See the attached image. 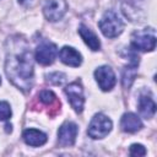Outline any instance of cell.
<instances>
[{"mask_svg": "<svg viewBox=\"0 0 157 157\" xmlns=\"http://www.w3.org/2000/svg\"><path fill=\"white\" fill-rule=\"evenodd\" d=\"M5 52L6 76L17 88L28 92L33 86V58L27 39L20 34L10 37Z\"/></svg>", "mask_w": 157, "mask_h": 157, "instance_id": "cell-1", "label": "cell"}, {"mask_svg": "<svg viewBox=\"0 0 157 157\" xmlns=\"http://www.w3.org/2000/svg\"><path fill=\"white\" fill-rule=\"evenodd\" d=\"M99 29L107 38H115L118 37L123 29H124V23L120 20V17L112 10H108L104 12L103 17L99 21Z\"/></svg>", "mask_w": 157, "mask_h": 157, "instance_id": "cell-2", "label": "cell"}, {"mask_svg": "<svg viewBox=\"0 0 157 157\" xmlns=\"http://www.w3.org/2000/svg\"><path fill=\"white\" fill-rule=\"evenodd\" d=\"M131 47L141 52H152L156 47V32L153 28L136 31L131 36Z\"/></svg>", "mask_w": 157, "mask_h": 157, "instance_id": "cell-3", "label": "cell"}, {"mask_svg": "<svg viewBox=\"0 0 157 157\" xmlns=\"http://www.w3.org/2000/svg\"><path fill=\"white\" fill-rule=\"evenodd\" d=\"M112 126H113L112 120L104 114L98 113L92 118L88 125L87 134L92 139H103L109 134V131L112 130Z\"/></svg>", "mask_w": 157, "mask_h": 157, "instance_id": "cell-4", "label": "cell"}, {"mask_svg": "<svg viewBox=\"0 0 157 157\" xmlns=\"http://www.w3.org/2000/svg\"><path fill=\"white\" fill-rule=\"evenodd\" d=\"M65 94L67 96V99L74 108L76 113H81L83 110L85 104V97H83V90L80 82H71L65 87Z\"/></svg>", "mask_w": 157, "mask_h": 157, "instance_id": "cell-5", "label": "cell"}, {"mask_svg": "<svg viewBox=\"0 0 157 157\" xmlns=\"http://www.w3.org/2000/svg\"><path fill=\"white\" fill-rule=\"evenodd\" d=\"M67 11V4L65 0H47L43 6L44 16L48 21H59Z\"/></svg>", "mask_w": 157, "mask_h": 157, "instance_id": "cell-6", "label": "cell"}, {"mask_svg": "<svg viewBox=\"0 0 157 157\" xmlns=\"http://www.w3.org/2000/svg\"><path fill=\"white\" fill-rule=\"evenodd\" d=\"M94 77L102 91H110L117 83V77L114 71L112 70L110 66H107V65H103L96 69Z\"/></svg>", "mask_w": 157, "mask_h": 157, "instance_id": "cell-7", "label": "cell"}, {"mask_svg": "<svg viewBox=\"0 0 157 157\" xmlns=\"http://www.w3.org/2000/svg\"><path fill=\"white\" fill-rule=\"evenodd\" d=\"M58 48L52 42H42L36 49V60L42 65H50L55 60Z\"/></svg>", "mask_w": 157, "mask_h": 157, "instance_id": "cell-8", "label": "cell"}, {"mask_svg": "<svg viewBox=\"0 0 157 157\" xmlns=\"http://www.w3.org/2000/svg\"><path fill=\"white\" fill-rule=\"evenodd\" d=\"M77 125L72 121H65L58 130V142L60 146L67 147L75 144L77 136Z\"/></svg>", "mask_w": 157, "mask_h": 157, "instance_id": "cell-9", "label": "cell"}, {"mask_svg": "<svg viewBox=\"0 0 157 157\" xmlns=\"http://www.w3.org/2000/svg\"><path fill=\"white\" fill-rule=\"evenodd\" d=\"M59 58L65 65H69V66H72V67H77L82 63L81 54L76 49H74L72 47L61 48L60 52H59Z\"/></svg>", "mask_w": 157, "mask_h": 157, "instance_id": "cell-10", "label": "cell"}, {"mask_svg": "<svg viewBox=\"0 0 157 157\" xmlns=\"http://www.w3.org/2000/svg\"><path fill=\"white\" fill-rule=\"evenodd\" d=\"M139 112L142 118L151 119L156 113V103L147 93H142L139 98Z\"/></svg>", "mask_w": 157, "mask_h": 157, "instance_id": "cell-11", "label": "cell"}, {"mask_svg": "<svg viewBox=\"0 0 157 157\" xmlns=\"http://www.w3.org/2000/svg\"><path fill=\"white\" fill-rule=\"evenodd\" d=\"M120 126L125 132H136L142 128V121L136 114L125 113L121 117Z\"/></svg>", "mask_w": 157, "mask_h": 157, "instance_id": "cell-12", "label": "cell"}, {"mask_svg": "<svg viewBox=\"0 0 157 157\" xmlns=\"http://www.w3.org/2000/svg\"><path fill=\"white\" fill-rule=\"evenodd\" d=\"M22 137L27 145L33 146V147L42 146L47 142V135L37 129H26L23 131Z\"/></svg>", "mask_w": 157, "mask_h": 157, "instance_id": "cell-13", "label": "cell"}, {"mask_svg": "<svg viewBox=\"0 0 157 157\" xmlns=\"http://www.w3.org/2000/svg\"><path fill=\"white\" fill-rule=\"evenodd\" d=\"M78 33L81 36V38L83 39V42L86 43L87 47H90L91 50H99L101 48V42L98 39V37L85 25H81L78 27Z\"/></svg>", "mask_w": 157, "mask_h": 157, "instance_id": "cell-14", "label": "cell"}, {"mask_svg": "<svg viewBox=\"0 0 157 157\" xmlns=\"http://www.w3.org/2000/svg\"><path fill=\"white\" fill-rule=\"evenodd\" d=\"M39 101L43 104L49 105V107H55V108L60 107V102L58 101L56 96L54 94V92H52L49 90H44L39 93Z\"/></svg>", "mask_w": 157, "mask_h": 157, "instance_id": "cell-15", "label": "cell"}, {"mask_svg": "<svg viewBox=\"0 0 157 157\" xmlns=\"http://www.w3.org/2000/svg\"><path fill=\"white\" fill-rule=\"evenodd\" d=\"M66 80V76H65V74H63V72H52V74H49L48 75V81L49 82H52L53 85H63L64 83V81Z\"/></svg>", "mask_w": 157, "mask_h": 157, "instance_id": "cell-16", "label": "cell"}, {"mask_svg": "<svg viewBox=\"0 0 157 157\" xmlns=\"http://www.w3.org/2000/svg\"><path fill=\"white\" fill-rule=\"evenodd\" d=\"M12 112L7 102H0V120H7L11 117Z\"/></svg>", "mask_w": 157, "mask_h": 157, "instance_id": "cell-17", "label": "cell"}, {"mask_svg": "<svg viewBox=\"0 0 157 157\" xmlns=\"http://www.w3.org/2000/svg\"><path fill=\"white\" fill-rule=\"evenodd\" d=\"M129 153L131 156H145L146 155V148L140 144H134V145L130 146Z\"/></svg>", "mask_w": 157, "mask_h": 157, "instance_id": "cell-18", "label": "cell"}, {"mask_svg": "<svg viewBox=\"0 0 157 157\" xmlns=\"http://www.w3.org/2000/svg\"><path fill=\"white\" fill-rule=\"evenodd\" d=\"M27 0H18V2H21V4H23V2H26Z\"/></svg>", "mask_w": 157, "mask_h": 157, "instance_id": "cell-19", "label": "cell"}, {"mask_svg": "<svg viewBox=\"0 0 157 157\" xmlns=\"http://www.w3.org/2000/svg\"><path fill=\"white\" fill-rule=\"evenodd\" d=\"M0 83H1V78H0Z\"/></svg>", "mask_w": 157, "mask_h": 157, "instance_id": "cell-20", "label": "cell"}]
</instances>
